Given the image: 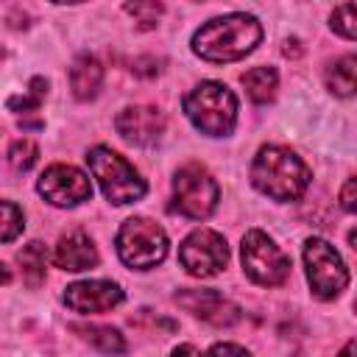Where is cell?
Listing matches in <instances>:
<instances>
[{
	"instance_id": "1",
	"label": "cell",
	"mask_w": 357,
	"mask_h": 357,
	"mask_svg": "<svg viewBox=\"0 0 357 357\" xmlns=\"http://www.w3.org/2000/svg\"><path fill=\"white\" fill-rule=\"evenodd\" d=\"M262 39V25L251 14H226L204 22L192 33V53L223 64L248 56Z\"/></svg>"
},
{
	"instance_id": "2",
	"label": "cell",
	"mask_w": 357,
	"mask_h": 357,
	"mask_svg": "<svg viewBox=\"0 0 357 357\" xmlns=\"http://www.w3.org/2000/svg\"><path fill=\"white\" fill-rule=\"evenodd\" d=\"M310 167L307 162L282 145H262L251 162V181L254 187L273 198V201H296L310 187Z\"/></svg>"
},
{
	"instance_id": "3",
	"label": "cell",
	"mask_w": 357,
	"mask_h": 357,
	"mask_svg": "<svg viewBox=\"0 0 357 357\" xmlns=\"http://www.w3.org/2000/svg\"><path fill=\"white\" fill-rule=\"evenodd\" d=\"M184 114L206 137H229L237 123V98L226 84L204 81L184 95Z\"/></svg>"
},
{
	"instance_id": "4",
	"label": "cell",
	"mask_w": 357,
	"mask_h": 357,
	"mask_svg": "<svg viewBox=\"0 0 357 357\" xmlns=\"http://www.w3.org/2000/svg\"><path fill=\"white\" fill-rule=\"evenodd\" d=\"M86 162H89V170L98 178L103 195L112 204H134L145 195V190H148L145 178L117 151H112L106 145H98V148L89 151Z\"/></svg>"
},
{
	"instance_id": "5",
	"label": "cell",
	"mask_w": 357,
	"mask_h": 357,
	"mask_svg": "<svg viewBox=\"0 0 357 357\" xmlns=\"http://www.w3.org/2000/svg\"><path fill=\"white\" fill-rule=\"evenodd\" d=\"M117 257L134 268H156L167 257V234L151 218H128L117 231Z\"/></svg>"
},
{
	"instance_id": "6",
	"label": "cell",
	"mask_w": 357,
	"mask_h": 357,
	"mask_svg": "<svg viewBox=\"0 0 357 357\" xmlns=\"http://www.w3.org/2000/svg\"><path fill=\"white\" fill-rule=\"evenodd\" d=\"M220 198L218 181L204 165H184L173 178V209L190 220H204L215 212Z\"/></svg>"
},
{
	"instance_id": "7",
	"label": "cell",
	"mask_w": 357,
	"mask_h": 357,
	"mask_svg": "<svg viewBox=\"0 0 357 357\" xmlns=\"http://www.w3.org/2000/svg\"><path fill=\"white\" fill-rule=\"evenodd\" d=\"M304 265H307V282L315 298L329 301L346 290L349 284L346 262L335 251V245L326 243L324 237H310L304 243Z\"/></svg>"
},
{
	"instance_id": "8",
	"label": "cell",
	"mask_w": 357,
	"mask_h": 357,
	"mask_svg": "<svg viewBox=\"0 0 357 357\" xmlns=\"http://www.w3.org/2000/svg\"><path fill=\"white\" fill-rule=\"evenodd\" d=\"M240 259L245 276L262 287H276L290 276V257L259 229H251L243 237Z\"/></svg>"
},
{
	"instance_id": "9",
	"label": "cell",
	"mask_w": 357,
	"mask_h": 357,
	"mask_svg": "<svg viewBox=\"0 0 357 357\" xmlns=\"http://www.w3.org/2000/svg\"><path fill=\"white\" fill-rule=\"evenodd\" d=\"M178 262L190 276L206 279L226 268L229 262V245L226 237L212 229H195L190 231L178 245Z\"/></svg>"
},
{
	"instance_id": "10",
	"label": "cell",
	"mask_w": 357,
	"mask_h": 357,
	"mask_svg": "<svg viewBox=\"0 0 357 357\" xmlns=\"http://www.w3.org/2000/svg\"><path fill=\"white\" fill-rule=\"evenodd\" d=\"M36 190L47 204L64 206V209L67 206H78V204L92 198V181L86 178V173L73 167V165H61V162L50 165L42 173Z\"/></svg>"
},
{
	"instance_id": "11",
	"label": "cell",
	"mask_w": 357,
	"mask_h": 357,
	"mask_svg": "<svg viewBox=\"0 0 357 357\" xmlns=\"http://www.w3.org/2000/svg\"><path fill=\"white\" fill-rule=\"evenodd\" d=\"M123 301V287L109 279H86V282H73L64 290V304L75 312L92 315V312H106Z\"/></svg>"
},
{
	"instance_id": "12",
	"label": "cell",
	"mask_w": 357,
	"mask_h": 357,
	"mask_svg": "<svg viewBox=\"0 0 357 357\" xmlns=\"http://www.w3.org/2000/svg\"><path fill=\"white\" fill-rule=\"evenodd\" d=\"M176 301L192 312L195 318L212 324V326H231L240 321V307L229 298H223L218 290H181L176 293Z\"/></svg>"
},
{
	"instance_id": "13",
	"label": "cell",
	"mask_w": 357,
	"mask_h": 357,
	"mask_svg": "<svg viewBox=\"0 0 357 357\" xmlns=\"http://www.w3.org/2000/svg\"><path fill=\"white\" fill-rule=\"evenodd\" d=\"M117 134L131 145H156L165 131V117L153 106H126L117 120Z\"/></svg>"
},
{
	"instance_id": "14",
	"label": "cell",
	"mask_w": 357,
	"mask_h": 357,
	"mask_svg": "<svg viewBox=\"0 0 357 357\" xmlns=\"http://www.w3.org/2000/svg\"><path fill=\"white\" fill-rule=\"evenodd\" d=\"M53 262L61 268V271H89L98 265V248L95 243L89 240V234L84 231H70L59 240L56 245V254H53Z\"/></svg>"
},
{
	"instance_id": "15",
	"label": "cell",
	"mask_w": 357,
	"mask_h": 357,
	"mask_svg": "<svg viewBox=\"0 0 357 357\" xmlns=\"http://www.w3.org/2000/svg\"><path fill=\"white\" fill-rule=\"evenodd\" d=\"M103 84V67L95 56H78L70 67V86L78 100H92Z\"/></svg>"
},
{
	"instance_id": "16",
	"label": "cell",
	"mask_w": 357,
	"mask_h": 357,
	"mask_svg": "<svg viewBox=\"0 0 357 357\" xmlns=\"http://www.w3.org/2000/svg\"><path fill=\"white\" fill-rule=\"evenodd\" d=\"M73 332H78L89 346H95L103 354H123L126 351V340L114 326H103V324H73Z\"/></svg>"
},
{
	"instance_id": "17",
	"label": "cell",
	"mask_w": 357,
	"mask_h": 357,
	"mask_svg": "<svg viewBox=\"0 0 357 357\" xmlns=\"http://www.w3.org/2000/svg\"><path fill=\"white\" fill-rule=\"evenodd\" d=\"M243 86L254 103H271L276 98L279 75L273 67H251L248 73H243Z\"/></svg>"
},
{
	"instance_id": "18",
	"label": "cell",
	"mask_w": 357,
	"mask_h": 357,
	"mask_svg": "<svg viewBox=\"0 0 357 357\" xmlns=\"http://www.w3.org/2000/svg\"><path fill=\"white\" fill-rule=\"evenodd\" d=\"M354 73H357V59L354 56H340L326 67V86L337 98H351L354 95Z\"/></svg>"
},
{
	"instance_id": "19",
	"label": "cell",
	"mask_w": 357,
	"mask_h": 357,
	"mask_svg": "<svg viewBox=\"0 0 357 357\" xmlns=\"http://www.w3.org/2000/svg\"><path fill=\"white\" fill-rule=\"evenodd\" d=\"M17 262L22 265V276H25V282H28L31 287H36V284L45 282V271H47V248H45L39 240L28 243V245L17 254Z\"/></svg>"
},
{
	"instance_id": "20",
	"label": "cell",
	"mask_w": 357,
	"mask_h": 357,
	"mask_svg": "<svg viewBox=\"0 0 357 357\" xmlns=\"http://www.w3.org/2000/svg\"><path fill=\"white\" fill-rule=\"evenodd\" d=\"M45 95H47V81L36 75V78H31V84H28V95H14V98H8V109H11V112H20V114L39 112Z\"/></svg>"
},
{
	"instance_id": "21",
	"label": "cell",
	"mask_w": 357,
	"mask_h": 357,
	"mask_svg": "<svg viewBox=\"0 0 357 357\" xmlns=\"http://www.w3.org/2000/svg\"><path fill=\"white\" fill-rule=\"evenodd\" d=\"M25 229V218H22V209L11 201H0V243H8V240H17Z\"/></svg>"
},
{
	"instance_id": "22",
	"label": "cell",
	"mask_w": 357,
	"mask_h": 357,
	"mask_svg": "<svg viewBox=\"0 0 357 357\" xmlns=\"http://www.w3.org/2000/svg\"><path fill=\"white\" fill-rule=\"evenodd\" d=\"M8 162H11V167L20 170V173L31 170V167L39 162V148H36V142L28 139V137L14 139L11 148H8Z\"/></svg>"
},
{
	"instance_id": "23",
	"label": "cell",
	"mask_w": 357,
	"mask_h": 357,
	"mask_svg": "<svg viewBox=\"0 0 357 357\" xmlns=\"http://www.w3.org/2000/svg\"><path fill=\"white\" fill-rule=\"evenodd\" d=\"M332 31L340 33L343 39H354L357 36V6L354 3H343L332 11Z\"/></svg>"
},
{
	"instance_id": "24",
	"label": "cell",
	"mask_w": 357,
	"mask_h": 357,
	"mask_svg": "<svg viewBox=\"0 0 357 357\" xmlns=\"http://www.w3.org/2000/svg\"><path fill=\"white\" fill-rule=\"evenodd\" d=\"M162 11H165L162 3H126V14H131L137 28H142V31L156 28V20L162 17Z\"/></svg>"
},
{
	"instance_id": "25",
	"label": "cell",
	"mask_w": 357,
	"mask_h": 357,
	"mask_svg": "<svg viewBox=\"0 0 357 357\" xmlns=\"http://www.w3.org/2000/svg\"><path fill=\"white\" fill-rule=\"evenodd\" d=\"M206 357H251V354L243 346H237V343H215L206 351Z\"/></svg>"
},
{
	"instance_id": "26",
	"label": "cell",
	"mask_w": 357,
	"mask_h": 357,
	"mask_svg": "<svg viewBox=\"0 0 357 357\" xmlns=\"http://www.w3.org/2000/svg\"><path fill=\"white\" fill-rule=\"evenodd\" d=\"M354 187H357V178L349 176L346 184H343V190H340V204H343L346 212H354L357 209V204H354Z\"/></svg>"
},
{
	"instance_id": "27",
	"label": "cell",
	"mask_w": 357,
	"mask_h": 357,
	"mask_svg": "<svg viewBox=\"0 0 357 357\" xmlns=\"http://www.w3.org/2000/svg\"><path fill=\"white\" fill-rule=\"evenodd\" d=\"M173 357H204L195 346H190V343H181V346H176L173 349Z\"/></svg>"
},
{
	"instance_id": "28",
	"label": "cell",
	"mask_w": 357,
	"mask_h": 357,
	"mask_svg": "<svg viewBox=\"0 0 357 357\" xmlns=\"http://www.w3.org/2000/svg\"><path fill=\"white\" fill-rule=\"evenodd\" d=\"M337 357H354V340H349V343L343 346V351H340Z\"/></svg>"
},
{
	"instance_id": "29",
	"label": "cell",
	"mask_w": 357,
	"mask_h": 357,
	"mask_svg": "<svg viewBox=\"0 0 357 357\" xmlns=\"http://www.w3.org/2000/svg\"><path fill=\"white\" fill-rule=\"evenodd\" d=\"M8 279H11V273H8V268H6L3 262H0V284H6Z\"/></svg>"
}]
</instances>
